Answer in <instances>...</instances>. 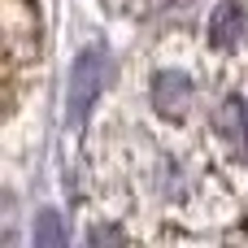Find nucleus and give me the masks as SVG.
<instances>
[{
    "label": "nucleus",
    "instance_id": "f257e3e1",
    "mask_svg": "<svg viewBox=\"0 0 248 248\" xmlns=\"http://www.w3.org/2000/svg\"><path fill=\"white\" fill-rule=\"evenodd\" d=\"M105 74H109V57L105 48H83L70 65V83H65V118L83 122L87 109L96 105V96L105 92Z\"/></svg>",
    "mask_w": 248,
    "mask_h": 248
},
{
    "label": "nucleus",
    "instance_id": "f03ea898",
    "mask_svg": "<svg viewBox=\"0 0 248 248\" xmlns=\"http://www.w3.org/2000/svg\"><path fill=\"white\" fill-rule=\"evenodd\" d=\"M187 105H192V78L183 70H161L153 78V109L161 118H179L187 113Z\"/></svg>",
    "mask_w": 248,
    "mask_h": 248
},
{
    "label": "nucleus",
    "instance_id": "7ed1b4c3",
    "mask_svg": "<svg viewBox=\"0 0 248 248\" xmlns=\"http://www.w3.org/2000/svg\"><path fill=\"white\" fill-rule=\"evenodd\" d=\"M214 131H218V140H222L235 157L248 153V105H244V96H227V100L218 105Z\"/></svg>",
    "mask_w": 248,
    "mask_h": 248
},
{
    "label": "nucleus",
    "instance_id": "20e7f679",
    "mask_svg": "<svg viewBox=\"0 0 248 248\" xmlns=\"http://www.w3.org/2000/svg\"><path fill=\"white\" fill-rule=\"evenodd\" d=\"M244 4L240 0H222L214 13H209V44L214 48H231L244 39Z\"/></svg>",
    "mask_w": 248,
    "mask_h": 248
},
{
    "label": "nucleus",
    "instance_id": "39448f33",
    "mask_svg": "<svg viewBox=\"0 0 248 248\" xmlns=\"http://www.w3.org/2000/svg\"><path fill=\"white\" fill-rule=\"evenodd\" d=\"M35 248H65V227H61V214L57 209H44L35 218V231H31Z\"/></svg>",
    "mask_w": 248,
    "mask_h": 248
},
{
    "label": "nucleus",
    "instance_id": "423d86ee",
    "mask_svg": "<svg viewBox=\"0 0 248 248\" xmlns=\"http://www.w3.org/2000/svg\"><path fill=\"white\" fill-rule=\"evenodd\" d=\"M87 240H92V244H122V231H118V227H92Z\"/></svg>",
    "mask_w": 248,
    "mask_h": 248
}]
</instances>
